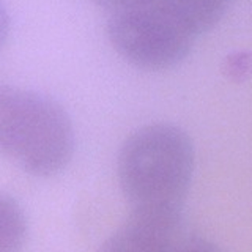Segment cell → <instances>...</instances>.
I'll list each match as a JSON object with an SVG mask.
<instances>
[{"mask_svg": "<svg viewBox=\"0 0 252 252\" xmlns=\"http://www.w3.org/2000/svg\"><path fill=\"white\" fill-rule=\"evenodd\" d=\"M224 68L227 77L233 79L236 82L243 81L249 74V54L248 52L230 54L224 63Z\"/></svg>", "mask_w": 252, "mask_h": 252, "instance_id": "52a82bcc", "label": "cell"}, {"mask_svg": "<svg viewBox=\"0 0 252 252\" xmlns=\"http://www.w3.org/2000/svg\"><path fill=\"white\" fill-rule=\"evenodd\" d=\"M73 153V123L57 101L33 90L0 87V155L35 177H52Z\"/></svg>", "mask_w": 252, "mask_h": 252, "instance_id": "7a4b0ae2", "label": "cell"}, {"mask_svg": "<svg viewBox=\"0 0 252 252\" xmlns=\"http://www.w3.org/2000/svg\"><path fill=\"white\" fill-rule=\"evenodd\" d=\"M94 3H98L99 6L109 10V13L122 10V8H128L134 5H145V3H155L161 2V0H93Z\"/></svg>", "mask_w": 252, "mask_h": 252, "instance_id": "9c48e42d", "label": "cell"}, {"mask_svg": "<svg viewBox=\"0 0 252 252\" xmlns=\"http://www.w3.org/2000/svg\"><path fill=\"white\" fill-rule=\"evenodd\" d=\"M172 252H222V251L215 243L200 238V236L181 235V238L178 240Z\"/></svg>", "mask_w": 252, "mask_h": 252, "instance_id": "ba28073f", "label": "cell"}, {"mask_svg": "<svg viewBox=\"0 0 252 252\" xmlns=\"http://www.w3.org/2000/svg\"><path fill=\"white\" fill-rule=\"evenodd\" d=\"M181 235V215L131 211L98 252H172Z\"/></svg>", "mask_w": 252, "mask_h": 252, "instance_id": "277c9868", "label": "cell"}, {"mask_svg": "<svg viewBox=\"0 0 252 252\" xmlns=\"http://www.w3.org/2000/svg\"><path fill=\"white\" fill-rule=\"evenodd\" d=\"M8 30H10V19H8V13L5 10V6L0 2V51L6 41Z\"/></svg>", "mask_w": 252, "mask_h": 252, "instance_id": "30bf717a", "label": "cell"}, {"mask_svg": "<svg viewBox=\"0 0 252 252\" xmlns=\"http://www.w3.org/2000/svg\"><path fill=\"white\" fill-rule=\"evenodd\" d=\"M107 36L125 60L148 71L177 66L197 38L164 0L112 11Z\"/></svg>", "mask_w": 252, "mask_h": 252, "instance_id": "3957f363", "label": "cell"}, {"mask_svg": "<svg viewBox=\"0 0 252 252\" xmlns=\"http://www.w3.org/2000/svg\"><path fill=\"white\" fill-rule=\"evenodd\" d=\"M27 236V219L10 195L0 192V252H19Z\"/></svg>", "mask_w": 252, "mask_h": 252, "instance_id": "8992f818", "label": "cell"}, {"mask_svg": "<svg viewBox=\"0 0 252 252\" xmlns=\"http://www.w3.org/2000/svg\"><path fill=\"white\" fill-rule=\"evenodd\" d=\"M117 164L131 211L181 215L195 165L186 131L170 123L147 125L125 140Z\"/></svg>", "mask_w": 252, "mask_h": 252, "instance_id": "6da1fadb", "label": "cell"}, {"mask_svg": "<svg viewBox=\"0 0 252 252\" xmlns=\"http://www.w3.org/2000/svg\"><path fill=\"white\" fill-rule=\"evenodd\" d=\"M195 36L207 33L227 13L233 0H164Z\"/></svg>", "mask_w": 252, "mask_h": 252, "instance_id": "5b68a950", "label": "cell"}]
</instances>
